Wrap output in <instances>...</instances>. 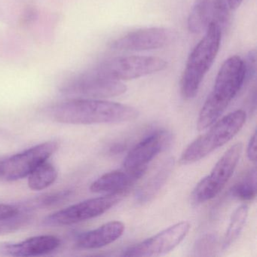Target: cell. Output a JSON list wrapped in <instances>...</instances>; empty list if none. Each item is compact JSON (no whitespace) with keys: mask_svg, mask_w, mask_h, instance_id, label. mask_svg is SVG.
Segmentation results:
<instances>
[{"mask_svg":"<svg viewBox=\"0 0 257 257\" xmlns=\"http://www.w3.org/2000/svg\"><path fill=\"white\" fill-rule=\"evenodd\" d=\"M51 114L59 123L92 124L133 121L138 118L140 112L136 108L122 103L73 97L55 105Z\"/></svg>","mask_w":257,"mask_h":257,"instance_id":"cell-1","label":"cell"},{"mask_svg":"<svg viewBox=\"0 0 257 257\" xmlns=\"http://www.w3.org/2000/svg\"><path fill=\"white\" fill-rule=\"evenodd\" d=\"M244 84L243 60L230 57L219 69L213 89L200 111L198 130H205L216 122Z\"/></svg>","mask_w":257,"mask_h":257,"instance_id":"cell-2","label":"cell"},{"mask_svg":"<svg viewBox=\"0 0 257 257\" xmlns=\"http://www.w3.org/2000/svg\"><path fill=\"white\" fill-rule=\"evenodd\" d=\"M222 33L216 25L209 26L204 37L189 55L180 82L181 94L185 99L193 98L198 94L200 85L219 52Z\"/></svg>","mask_w":257,"mask_h":257,"instance_id":"cell-3","label":"cell"},{"mask_svg":"<svg viewBox=\"0 0 257 257\" xmlns=\"http://www.w3.org/2000/svg\"><path fill=\"white\" fill-rule=\"evenodd\" d=\"M246 112L242 109L234 111L218 119L210 130L192 141L182 153V165L195 163L229 142L243 127Z\"/></svg>","mask_w":257,"mask_h":257,"instance_id":"cell-4","label":"cell"},{"mask_svg":"<svg viewBox=\"0 0 257 257\" xmlns=\"http://www.w3.org/2000/svg\"><path fill=\"white\" fill-rule=\"evenodd\" d=\"M126 91L127 87L121 81L106 77L94 68L72 76L61 88L62 94L71 98H107L121 95Z\"/></svg>","mask_w":257,"mask_h":257,"instance_id":"cell-5","label":"cell"},{"mask_svg":"<svg viewBox=\"0 0 257 257\" xmlns=\"http://www.w3.org/2000/svg\"><path fill=\"white\" fill-rule=\"evenodd\" d=\"M243 145L237 143L231 146L216 162L211 172L203 178L194 189L192 201L201 204L217 196L224 189L238 164L241 156Z\"/></svg>","mask_w":257,"mask_h":257,"instance_id":"cell-6","label":"cell"},{"mask_svg":"<svg viewBox=\"0 0 257 257\" xmlns=\"http://www.w3.org/2000/svg\"><path fill=\"white\" fill-rule=\"evenodd\" d=\"M167 67V61L158 57L126 56L106 60L93 68L106 77L124 81L153 74Z\"/></svg>","mask_w":257,"mask_h":257,"instance_id":"cell-7","label":"cell"},{"mask_svg":"<svg viewBox=\"0 0 257 257\" xmlns=\"http://www.w3.org/2000/svg\"><path fill=\"white\" fill-rule=\"evenodd\" d=\"M122 194H107L58 210L43 219L46 226H64L97 217L118 204Z\"/></svg>","mask_w":257,"mask_h":257,"instance_id":"cell-8","label":"cell"},{"mask_svg":"<svg viewBox=\"0 0 257 257\" xmlns=\"http://www.w3.org/2000/svg\"><path fill=\"white\" fill-rule=\"evenodd\" d=\"M59 148L56 141H48L34 146L0 162V179L16 181L28 177L41 164L48 160Z\"/></svg>","mask_w":257,"mask_h":257,"instance_id":"cell-9","label":"cell"},{"mask_svg":"<svg viewBox=\"0 0 257 257\" xmlns=\"http://www.w3.org/2000/svg\"><path fill=\"white\" fill-rule=\"evenodd\" d=\"M190 223L186 221L178 222L166 229L146 239L141 243L127 248L124 256H159L177 247L187 236Z\"/></svg>","mask_w":257,"mask_h":257,"instance_id":"cell-10","label":"cell"},{"mask_svg":"<svg viewBox=\"0 0 257 257\" xmlns=\"http://www.w3.org/2000/svg\"><path fill=\"white\" fill-rule=\"evenodd\" d=\"M230 10L226 0H196L188 18V29L200 34L216 25L223 31L229 24Z\"/></svg>","mask_w":257,"mask_h":257,"instance_id":"cell-11","label":"cell"},{"mask_svg":"<svg viewBox=\"0 0 257 257\" xmlns=\"http://www.w3.org/2000/svg\"><path fill=\"white\" fill-rule=\"evenodd\" d=\"M172 38V33L166 28H144L116 39L109 44V47L113 50L129 52L153 50L167 46Z\"/></svg>","mask_w":257,"mask_h":257,"instance_id":"cell-12","label":"cell"},{"mask_svg":"<svg viewBox=\"0 0 257 257\" xmlns=\"http://www.w3.org/2000/svg\"><path fill=\"white\" fill-rule=\"evenodd\" d=\"M172 135L166 130H158L140 141L127 153L123 162L124 169L135 170L147 167L158 154L171 144Z\"/></svg>","mask_w":257,"mask_h":257,"instance_id":"cell-13","label":"cell"},{"mask_svg":"<svg viewBox=\"0 0 257 257\" xmlns=\"http://www.w3.org/2000/svg\"><path fill=\"white\" fill-rule=\"evenodd\" d=\"M60 244V239L53 235L35 236L18 243L0 242V255L37 256L55 250Z\"/></svg>","mask_w":257,"mask_h":257,"instance_id":"cell-14","label":"cell"},{"mask_svg":"<svg viewBox=\"0 0 257 257\" xmlns=\"http://www.w3.org/2000/svg\"><path fill=\"white\" fill-rule=\"evenodd\" d=\"M147 167L135 170H117L103 174L90 186L94 193L122 194L133 186L147 171Z\"/></svg>","mask_w":257,"mask_h":257,"instance_id":"cell-15","label":"cell"},{"mask_svg":"<svg viewBox=\"0 0 257 257\" xmlns=\"http://www.w3.org/2000/svg\"><path fill=\"white\" fill-rule=\"evenodd\" d=\"M124 231L123 222L111 221L95 229L81 234L76 239V245L81 249H98L119 238Z\"/></svg>","mask_w":257,"mask_h":257,"instance_id":"cell-16","label":"cell"},{"mask_svg":"<svg viewBox=\"0 0 257 257\" xmlns=\"http://www.w3.org/2000/svg\"><path fill=\"white\" fill-rule=\"evenodd\" d=\"M175 160L174 158H168L159 167L156 174L150 177L147 183L139 189L135 195L136 201L139 204H147L150 202L159 193L165 186L168 179L174 169Z\"/></svg>","mask_w":257,"mask_h":257,"instance_id":"cell-17","label":"cell"},{"mask_svg":"<svg viewBox=\"0 0 257 257\" xmlns=\"http://www.w3.org/2000/svg\"><path fill=\"white\" fill-rule=\"evenodd\" d=\"M57 178L58 171L52 164L46 161L29 174L28 186L32 190H43L53 184Z\"/></svg>","mask_w":257,"mask_h":257,"instance_id":"cell-18","label":"cell"},{"mask_svg":"<svg viewBox=\"0 0 257 257\" xmlns=\"http://www.w3.org/2000/svg\"><path fill=\"white\" fill-rule=\"evenodd\" d=\"M247 216L248 207L246 204H242L234 210L224 237L222 243L224 249H228L237 240L246 223Z\"/></svg>","mask_w":257,"mask_h":257,"instance_id":"cell-19","label":"cell"},{"mask_svg":"<svg viewBox=\"0 0 257 257\" xmlns=\"http://www.w3.org/2000/svg\"><path fill=\"white\" fill-rule=\"evenodd\" d=\"M72 195H73V191L70 189L45 194L31 200V202L26 203L25 209H24V210H30L31 208L53 207L67 201Z\"/></svg>","mask_w":257,"mask_h":257,"instance_id":"cell-20","label":"cell"},{"mask_svg":"<svg viewBox=\"0 0 257 257\" xmlns=\"http://www.w3.org/2000/svg\"><path fill=\"white\" fill-rule=\"evenodd\" d=\"M231 195L240 201H252L256 195V171L252 170L242 181L234 185L231 189Z\"/></svg>","mask_w":257,"mask_h":257,"instance_id":"cell-21","label":"cell"},{"mask_svg":"<svg viewBox=\"0 0 257 257\" xmlns=\"http://www.w3.org/2000/svg\"><path fill=\"white\" fill-rule=\"evenodd\" d=\"M30 219L31 217L29 215L19 212L13 217L0 220V234L16 231L21 227L26 225L27 222H29Z\"/></svg>","mask_w":257,"mask_h":257,"instance_id":"cell-22","label":"cell"},{"mask_svg":"<svg viewBox=\"0 0 257 257\" xmlns=\"http://www.w3.org/2000/svg\"><path fill=\"white\" fill-rule=\"evenodd\" d=\"M38 10L35 6L27 5L24 8L20 17V24L24 27L34 25L39 19Z\"/></svg>","mask_w":257,"mask_h":257,"instance_id":"cell-23","label":"cell"},{"mask_svg":"<svg viewBox=\"0 0 257 257\" xmlns=\"http://www.w3.org/2000/svg\"><path fill=\"white\" fill-rule=\"evenodd\" d=\"M243 67H244L245 82L251 79L255 75L256 70V52L255 49L250 51L246 55V59L243 61Z\"/></svg>","mask_w":257,"mask_h":257,"instance_id":"cell-24","label":"cell"},{"mask_svg":"<svg viewBox=\"0 0 257 257\" xmlns=\"http://www.w3.org/2000/svg\"><path fill=\"white\" fill-rule=\"evenodd\" d=\"M215 245H216V237L214 236L212 234L205 236L203 238L200 239L195 245L196 247L195 252H209L212 250Z\"/></svg>","mask_w":257,"mask_h":257,"instance_id":"cell-25","label":"cell"},{"mask_svg":"<svg viewBox=\"0 0 257 257\" xmlns=\"http://www.w3.org/2000/svg\"><path fill=\"white\" fill-rule=\"evenodd\" d=\"M20 212L19 207L9 204H0V220L10 219L16 216Z\"/></svg>","mask_w":257,"mask_h":257,"instance_id":"cell-26","label":"cell"},{"mask_svg":"<svg viewBox=\"0 0 257 257\" xmlns=\"http://www.w3.org/2000/svg\"><path fill=\"white\" fill-rule=\"evenodd\" d=\"M246 154L249 161L252 162H256V133L255 132L249 139Z\"/></svg>","mask_w":257,"mask_h":257,"instance_id":"cell-27","label":"cell"},{"mask_svg":"<svg viewBox=\"0 0 257 257\" xmlns=\"http://www.w3.org/2000/svg\"><path fill=\"white\" fill-rule=\"evenodd\" d=\"M228 7L231 10H235L241 5L243 0H226Z\"/></svg>","mask_w":257,"mask_h":257,"instance_id":"cell-28","label":"cell"}]
</instances>
